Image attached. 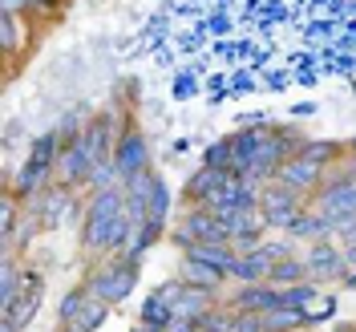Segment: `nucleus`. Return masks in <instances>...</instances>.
<instances>
[{
  "label": "nucleus",
  "instance_id": "nucleus-1",
  "mask_svg": "<svg viewBox=\"0 0 356 332\" xmlns=\"http://www.w3.org/2000/svg\"><path fill=\"white\" fill-rule=\"evenodd\" d=\"M130 231H134V215H130V203H126V187L118 182V187L97 191L86 215V247L122 255L126 244H130Z\"/></svg>",
  "mask_w": 356,
  "mask_h": 332
},
{
  "label": "nucleus",
  "instance_id": "nucleus-2",
  "mask_svg": "<svg viewBox=\"0 0 356 332\" xmlns=\"http://www.w3.org/2000/svg\"><path fill=\"white\" fill-rule=\"evenodd\" d=\"M316 211L332 223V231L356 235V178L340 175V178L320 182V191H316Z\"/></svg>",
  "mask_w": 356,
  "mask_h": 332
},
{
  "label": "nucleus",
  "instance_id": "nucleus-3",
  "mask_svg": "<svg viewBox=\"0 0 356 332\" xmlns=\"http://www.w3.org/2000/svg\"><path fill=\"white\" fill-rule=\"evenodd\" d=\"M57 146H61V134H41L33 146H29V158H24L21 175L13 182V191H17V199H33L37 191H41V182L49 178V171L57 166Z\"/></svg>",
  "mask_w": 356,
  "mask_h": 332
},
{
  "label": "nucleus",
  "instance_id": "nucleus-4",
  "mask_svg": "<svg viewBox=\"0 0 356 332\" xmlns=\"http://www.w3.org/2000/svg\"><path fill=\"white\" fill-rule=\"evenodd\" d=\"M134 280H138V260L134 255H118V260L102 264L89 276V288H93V296H102L106 304H122L134 292Z\"/></svg>",
  "mask_w": 356,
  "mask_h": 332
},
{
  "label": "nucleus",
  "instance_id": "nucleus-5",
  "mask_svg": "<svg viewBox=\"0 0 356 332\" xmlns=\"http://www.w3.org/2000/svg\"><path fill=\"white\" fill-rule=\"evenodd\" d=\"M178 244H231V227L227 219L211 215L207 207H186L182 211V223H178Z\"/></svg>",
  "mask_w": 356,
  "mask_h": 332
},
{
  "label": "nucleus",
  "instance_id": "nucleus-6",
  "mask_svg": "<svg viewBox=\"0 0 356 332\" xmlns=\"http://www.w3.org/2000/svg\"><path fill=\"white\" fill-rule=\"evenodd\" d=\"M291 251L288 244H259L255 251H243L235 264H231V280H239V284H267L271 280V271L280 260H288Z\"/></svg>",
  "mask_w": 356,
  "mask_h": 332
},
{
  "label": "nucleus",
  "instance_id": "nucleus-7",
  "mask_svg": "<svg viewBox=\"0 0 356 332\" xmlns=\"http://www.w3.org/2000/svg\"><path fill=\"white\" fill-rule=\"evenodd\" d=\"M259 207H264V219L271 231H291L296 227V219L304 215V199H300V191H291V187H284V182H271V187H264V199H259Z\"/></svg>",
  "mask_w": 356,
  "mask_h": 332
},
{
  "label": "nucleus",
  "instance_id": "nucleus-8",
  "mask_svg": "<svg viewBox=\"0 0 356 332\" xmlns=\"http://www.w3.org/2000/svg\"><path fill=\"white\" fill-rule=\"evenodd\" d=\"M113 166H118L122 182L134 178V175H142V171H150V150H146V138L138 130L122 134V142H118V150H113Z\"/></svg>",
  "mask_w": 356,
  "mask_h": 332
},
{
  "label": "nucleus",
  "instance_id": "nucleus-9",
  "mask_svg": "<svg viewBox=\"0 0 356 332\" xmlns=\"http://www.w3.org/2000/svg\"><path fill=\"white\" fill-rule=\"evenodd\" d=\"M320 178H324V166L308 162L304 155H291L288 162L280 166V175L271 178V182H284V187H291V191L308 195V191H320Z\"/></svg>",
  "mask_w": 356,
  "mask_h": 332
},
{
  "label": "nucleus",
  "instance_id": "nucleus-10",
  "mask_svg": "<svg viewBox=\"0 0 356 332\" xmlns=\"http://www.w3.org/2000/svg\"><path fill=\"white\" fill-rule=\"evenodd\" d=\"M41 292H44V284H41V276H33V271H24L21 276V292H17V304L4 312L17 329H24L33 316H37V308H41Z\"/></svg>",
  "mask_w": 356,
  "mask_h": 332
},
{
  "label": "nucleus",
  "instance_id": "nucleus-11",
  "mask_svg": "<svg viewBox=\"0 0 356 332\" xmlns=\"http://www.w3.org/2000/svg\"><path fill=\"white\" fill-rule=\"evenodd\" d=\"M304 264H308V280H344V276H348L344 255H340V251H336L328 239L312 247V255L304 260Z\"/></svg>",
  "mask_w": 356,
  "mask_h": 332
},
{
  "label": "nucleus",
  "instance_id": "nucleus-12",
  "mask_svg": "<svg viewBox=\"0 0 356 332\" xmlns=\"http://www.w3.org/2000/svg\"><path fill=\"white\" fill-rule=\"evenodd\" d=\"M227 178H231V171H219V166H207L202 162L199 171L186 178V191L182 195H186V203H202V199H211L219 187H227Z\"/></svg>",
  "mask_w": 356,
  "mask_h": 332
},
{
  "label": "nucleus",
  "instance_id": "nucleus-13",
  "mask_svg": "<svg viewBox=\"0 0 356 332\" xmlns=\"http://www.w3.org/2000/svg\"><path fill=\"white\" fill-rule=\"evenodd\" d=\"M259 142H264V130L231 134V175H251V162H255Z\"/></svg>",
  "mask_w": 356,
  "mask_h": 332
},
{
  "label": "nucleus",
  "instance_id": "nucleus-14",
  "mask_svg": "<svg viewBox=\"0 0 356 332\" xmlns=\"http://www.w3.org/2000/svg\"><path fill=\"white\" fill-rule=\"evenodd\" d=\"M284 304V288L275 284H243L239 292V300H235V308L239 312H267V308H280Z\"/></svg>",
  "mask_w": 356,
  "mask_h": 332
},
{
  "label": "nucleus",
  "instance_id": "nucleus-15",
  "mask_svg": "<svg viewBox=\"0 0 356 332\" xmlns=\"http://www.w3.org/2000/svg\"><path fill=\"white\" fill-rule=\"evenodd\" d=\"M29 41H33V33H29V21L21 13H0V45H4V53L17 57L21 49H29Z\"/></svg>",
  "mask_w": 356,
  "mask_h": 332
},
{
  "label": "nucleus",
  "instance_id": "nucleus-16",
  "mask_svg": "<svg viewBox=\"0 0 356 332\" xmlns=\"http://www.w3.org/2000/svg\"><path fill=\"white\" fill-rule=\"evenodd\" d=\"M186 255L191 260H202V264H211V267H219V271H227L231 276V264L239 260V251L231 244H186Z\"/></svg>",
  "mask_w": 356,
  "mask_h": 332
},
{
  "label": "nucleus",
  "instance_id": "nucleus-17",
  "mask_svg": "<svg viewBox=\"0 0 356 332\" xmlns=\"http://www.w3.org/2000/svg\"><path fill=\"white\" fill-rule=\"evenodd\" d=\"M186 284H195V288H207V292H219L222 288V280H227V271H219V267H211V264H202V260H182V271H178Z\"/></svg>",
  "mask_w": 356,
  "mask_h": 332
},
{
  "label": "nucleus",
  "instance_id": "nucleus-18",
  "mask_svg": "<svg viewBox=\"0 0 356 332\" xmlns=\"http://www.w3.org/2000/svg\"><path fill=\"white\" fill-rule=\"evenodd\" d=\"M259 320H264L267 332H291V329H304V324H308V320H304V312L291 308V304H280V308L259 312Z\"/></svg>",
  "mask_w": 356,
  "mask_h": 332
},
{
  "label": "nucleus",
  "instance_id": "nucleus-19",
  "mask_svg": "<svg viewBox=\"0 0 356 332\" xmlns=\"http://www.w3.org/2000/svg\"><path fill=\"white\" fill-rule=\"evenodd\" d=\"M110 308H113V304H106L102 296H93V292H89V300L81 304V308H77V316H73L69 324H73L77 332H93L97 324H102V320H106V312H110Z\"/></svg>",
  "mask_w": 356,
  "mask_h": 332
},
{
  "label": "nucleus",
  "instance_id": "nucleus-20",
  "mask_svg": "<svg viewBox=\"0 0 356 332\" xmlns=\"http://www.w3.org/2000/svg\"><path fill=\"white\" fill-rule=\"evenodd\" d=\"M328 231H332V223L324 219L320 211H304L296 227H291V235H300V239H312V244H324L328 239Z\"/></svg>",
  "mask_w": 356,
  "mask_h": 332
},
{
  "label": "nucleus",
  "instance_id": "nucleus-21",
  "mask_svg": "<svg viewBox=\"0 0 356 332\" xmlns=\"http://www.w3.org/2000/svg\"><path fill=\"white\" fill-rule=\"evenodd\" d=\"M142 324H146V329H154V332H166L170 324H175V312H170V304H166L158 292L142 304Z\"/></svg>",
  "mask_w": 356,
  "mask_h": 332
},
{
  "label": "nucleus",
  "instance_id": "nucleus-22",
  "mask_svg": "<svg viewBox=\"0 0 356 332\" xmlns=\"http://www.w3.org/2000/svg\"><path fill=\"white\" fill-rule=\"evenodd\" d=\"M166 207H170V195H166V182L154 175V182H150V191H146V219L150 223H166Z\"/></svg>",
  "mask_w": 356,
  "mask_h": 332
},
{
  "label": "nucleus",
  "instance_id": "nucleus-23",
  "mask_svg": "<svg viewBox=\"0 0 356 332\" xmlns=\"http://www.w3.org/2000/svg\"><path fill=\"white\" fill-rule=\"evenodd\" d=\"M308 280V264L304 260H280L275 271H271V284H280V288H288V284H304Z\"/></svg>",
  "mask_w": 356,
  "mask_h": 332
},
{
  "label": "nucleus",
  "instance_id": "nucleus-24",
  "mask_svg": "<svg viewBox=\"0 0 356 332\" xmlns=\"http://www.w3.org/2000/svg\"><path fill=\"white\" fill-rule=\"evenodd\" d=\"M296 155H304L316 166H332L336 158H340V142H300Z\"/></svg>",
  "mask_w": 356,
  "mask_h": 332
},
{
  "label": "nucleus",
  "instance_id": "nucleus-25",
  "mask_svg": "<svg viewBox=\"0 0 356 332\" xmlns=\"http://www.w3.org/2000/svg\"><path fill=\"white\" fill-rule=\"evenodd\" d=\"M332 296H320V292H312L308 300H304V304H300V312H304V320H320V316H332Z\"/></svg>",
  "mask_w": 356,
  "mask_h": 332
},
{
  "label": "nucleus",
  "instance_id": "nucleus-26",
  "mask_svg": "<svg viewBox=\"0 0 356 332\" xmlns=\"http://www.w3.org/2000/svg\"><path fill=\"white\" fill-rule=\"evenodd\" d=\"M202 162H207V166H219V171H231V138L211 142L207 155H202Z\"/></svg>",
  "mask_w": 356,
  "mask_h": 332
},
{
  "label": "nucleus",
  "instance_id": "nucleus-27",
  "mask_svg": "<svg viewBox=\"0 0 356 332\" xmlns=\"http://www.w3.org/2000/svg\"><path fill=\"white\" fill-rule=\"evenodd\" d=\"M89 292H93V288L86 284V288H73V292L65 296V300H61V324H69V320L77 316V308H81V304L89 300Z\"/></svg>",
  "mask_w": 356,
  "mask_h": 332
},
{
  "label": "nucleus",
  "instance_id": "nucleus-28",
  "mask_svg": "<svg viewBox=\"0 0 356 332\" xmlns=\"http://www.w3.org/2000/svg\"><path fill=\"white\" fill-rule=\"evenodd\" d=\"M33 8H44L41 0H0V13H33Z\"/></svg>",
  "mask_w": 356,
  "mask_h": 332
},
{
  "label": "nucleus",
  "instance_id": "nucleus-29",
  "mask_svg": "<svg viewBox=\"0 0 356 332\" xmlns=\"http://www.w3.org/2000/svg\"><path fill=\"white\" fill-rule=\"evenodd\" d=\"M0 332H21V329H17V324H13V320L4 316V324H0Z\"/></svg>",
  "mask_w": 356,
  "mask_h": 332
},
{
  "label": "nucleus",
  "instance_id": "nucleus-30",
  "mask_svg": "<svg viewBox=\"0 0 356 332\" xmlns=\"http://www.w3.org/2000/svg\"><path fill=\"white\" fill-rule=\"evenodd\" d=\"M41 4H44V8H57V0H41Z\"/></svg>",
  "mask_w": 356,
  "mask_h": 332
},
{
  "label": "nucleus",
  "instance_id": "nucleus-31",
  "mask_svg": "<svg viewBox=\"0 0 356 332\" xmlns=\"http://www.w3.org/2000/svg\"><path fill=\"white\" fill-rule=\"evenodd\" d=\"M57 332H77V329H73V324H65V329H57Z\"/></svg>",
  "mask_w": 356,
  "mask_h": 332
},
{
  "label": "nucleus",
  "instance_id": "nucleus-32",
  "mask_svg": "<svg viewBox=\"0 0 356 332\" xmlns=\"http://www.w3.org/2000/svg\"><path fill=\"white\" fill-rule=\"evenodd\" d=\"M353 155H356V142H353Z\"/></svg>",
  "mask_w": 356,
  "mask_h": 332
},
{
  "label": "nucleus",
  "instance_id": "nucleus-33",
  "mask_svg": "<svg viewBox=\"0 0 356 332\" xmlns=\"http://www.w3.org/2000/svg\"><path fill=\"white\" fill-rule=\"evenodd\" d=\"M353 332H356V329H353Z\"/></svg>",
  "mask_w": 356,
  "mask_h": 332
}]
</instances>
